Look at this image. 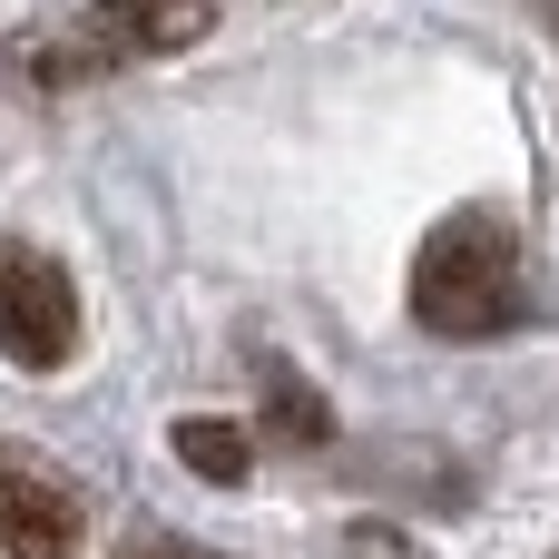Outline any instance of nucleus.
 Wrapping results in <instances>:
<instances>
[{
    "instance_id": "nucleus-3",
    "label": "nucleus",
    "mask_w": 559,
    "mask_h": 559,
    "mask_svg": "<svg viewBox=\"0 0 559 559\" xmlns=\"http://www.w3.org/2000/svg\"><path fill=\"white\" fill-rule=\"evenodd\" d=\"M0 354L20 373H59L79 354V285L59 255H39L20 236H0Z\"/></svg>"
},
{
    "instance_id": "nucleus-4",
    "label": "nucleus",
    "mask_w": 559,
    "mask_h": 559,
    "mask_svg": "<svg viewBox=\"0 0 559 559\" xmlns=\"http://www.w3.org/2000/svg\"><path fill=\"white\" fill-rule=\"evenodd\" d=\"M79 550H88V501L29 442H0V559H79Z\"/></svg>"
},
{
    "instance_id": "nucleus-2",
    "label": "nucleus",
    "mask_w": 559,
    "mask_h": 559,
    "mask_svg": "<svg viewBox=\"0 0 559 559\" xmlns=\"http://www.w3.org/2000/svg\"><path fill=\"white\" fill-rule=\"evenodd\" d=\"M197 29H216V0H88L69 29L39 39L29 79H39V88L108 79V69H128V59H167V49H187Z\"/></svg>"
},
{
    "instance_id": "nucleus-1",
    "label": "nucleus",
    "mask_w": 559,
    "mask_h": 559,
    "mask_svg": "<svg viewBox=\"0 0 559 559\" xmlns=\"http://www.w3.org/2000/svg\"><path fill=\"white\" fill-rule=\"evenodd\" d=\"M531 314V275H521V226L491 206H462L423 236L413 255V324L452 334V344H491Z\"/></svg>"
},
{
    "instance_id": "nucleus-5",
    "label": "nucleus",
    "mask_w": 559,
    "mask_h": 559,
    "mask_svg": "<svg viewBox=\"0 0 559 559\" xmlns=\"http://www.w3.org/2000/svg\"><path fill=\"white\" fill-rule=\"evenodd\" d=\"M177 462H187L197 481H226V491H236V481L255 472V432H246V423H216V413H187V423H177Z\"/></svg>"
},
{
    "instance_id": "nucleus-6",
    "label": "nucleus",
    "mask_w": 559,
    "mask_h": 559,
    "mask_svg": "<svg viewBox=\"0 0 559 559\" xmlns=\"http://www.w3.org/2000/svg\"><path fill=\"white\" fill-rule=\"evenodd\" d=\"M118 559H216V550H197V540H177V531H138Z\"/></svg>"
}]
</instances>
